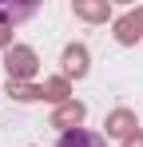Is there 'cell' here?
I'll return each instance as SVG.
<instances>
[{"instance_id": "cell-1", "label": "cell", "mask_w": 143, "mask_h": 147, "mask_svg": "<svg viewBox=\"0 0 143 147\" xmlns=\"http://www.w3.org/2000/svg\"><path fill=\"white\" fill-rule=\"evenodd\" d=\"M56 147H107V139L95 135V131H88V127H76V131H64Z\"/></svg>"}]
</instances>
